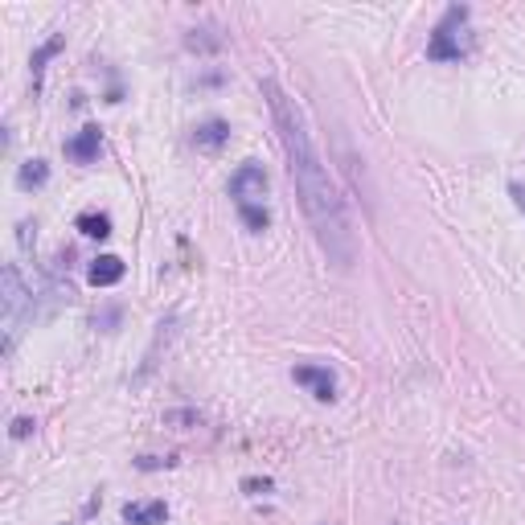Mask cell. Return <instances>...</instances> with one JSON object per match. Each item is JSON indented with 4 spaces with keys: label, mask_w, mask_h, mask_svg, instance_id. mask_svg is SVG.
Masks as SVG:
<instances>
[{
    "label": "cell",
    "mask_w": 525,
    "mask_h": 525,
    "mask_svg": "<svg viewBox=\"0 0 525 525\" xmlns=\"http://www.w3.org/2000/svg\"><path fill=\"white\" fill-rule=\"evenodd\" d=\"M262 95H267V108H271V119L280 127V144L283 156H288V173H292L296 197H300V210L308 218L312 234L321 251L329 254V262L337 267H353L357 259V243H353L349 230V214H345V202H340L337 185L329 176V165L321 160L316 144H312V132L304 124V111L296 108V99L275 82V78H262Z\"/></svg>",
    "instance_id": "cell-1"
},
{
    "label": "cell",
    "mask_w": 525,
    "mask_h": 525,
    "mask_svg": "<svg viewBox=\"0 0 525 525\" xmlns=\"http://www.w3.org/2000/svg\"><path fill=\"white\" fill-rule=\"evenodd\" d=\"M464 25H468V9H464V4H452V9L443 13V21L435 25V33H431L427 58H435V62H460V58H464L468 41L460 38V33H464Z\"/></svg>",
    "instance_id": "cell-2"
},
{
    "label": "cell",
    "mask_w": 525,
    "mask_h": 525,
    "mask_svg": "<svg viewBox=\"0 0 525 525\" xmlns=\"http://www.w3.org/2000/svg\"><path fill=\"white\" fill-rule=\"evenodd\" d=\"M230 194H234V202H238V210H243V205H262V194H267V173H262V165L246 160V165L230 176Z\"/></svg>",
    "instance_id": "cell-3"
},
{
    "label": "cell",
    "mask_w": 525,
    "mask_h": 525,
    "mask_svg": "<svg viewBox=\"0 0 525 525\" xmlns=\"http://www.w3.org/2000/svg\"><path fill=\"white\" fill-rule=\"evenodd\" d=\"M292 378L300 382V386L312 390V399H321V402H332V399H337V378H332L324 366H296Z\"/></svg>",
    "instance_id": "cell-4"
},
{
    "label": "cell",
    "mask_w": 525,
    "mask_h": 525,
    "mask_svg": "<svg viewBox=\"0 0 525 525\" xmlns=\"http://www.w3.org/2000/svg\"><path fill=\"white\" fill-rule=\"evenodd\" d=\"M25 300H30V292H25V283H21V271L9 262V267H4V316H9V324L21 321Z\"/></svg>",
    "instance_id": "cell-5"
},
{
    "label": "cell",
    "mask_w": 525,
    "mask_h": 525,
    "mask_svg": "<svg viewBox=\"0 0 525 525\" xmlns=\"http://www.w3.org/2000/svg\"><path fill=\"white\" fill-rule=\"evenodd\" d=\"M226 140H230V124H226V119H205L194 132V144L202 148V152H218Z\"/></svg>",
    "instance_id": "cell-6"
},
{
    "label": "cell",
    "mask_w": 525,
    "mask_h": 525,
    "mask_svg": "<svg viewBox=\"0 0 525 525\" xmlns=\"http://www.w3.org/2000/svg\"><path fill=\"white\" fill-rule=\"evenodd\" d=\"M66 156L74 160V165H90V160L99 156V127H82V132L66 144Z\"/></svg>",
    "instance_id": "cell-7"
},
{
    "label": "cell",
    "mask_w": 525,
    "mask_h": 525,
    "mask_svg": "<svg viewBox=\"0 0 525 525\" xmlns=\"http://www.w3.org/2000/svg\"><path fill=\"white\" fill-rule=\"evenodd\" d=\"M124 280V259H116V254H99L95 262H90V283L95 288H111V283Z\"/></svg>",
    "instance_id": "cell-8"
},
{
    "label": "cell",
    "mask_w": 525,
    "mask_h": 525,
    "mask_svg": "<svg viewBox=\"0 0 525 525\" xmlns=\"http://www.w3.org/2000/svg\"><path fill=\"white\" fill-rule=\"evenodd\" d=\"M124 517L132 525H156V521H165L168 517V509H165V501H152V505H127Z\"/></svg>",
    "instance_id": "cell-9"
},
{
    "label": "cell",
    "mask_w": 525,
    "mask_h": 525,
    "mask_svg": "<svg viewBox=\"0 0 525 525\" xmlns=\"http://www.w3.org/2000/svg\"><path fill=\"white\" fill-rule=\"evenodd\" d=\"M74 226L87 234V238H108V234H111V218L108 214H95V210H90V214H78Z\"/></svg>",
    "instance_id": "cell-10"
},
{
    "label": "cell",
    "mask_w": 525,
    "mask_h": 525,
    "mask_svg": "<svg viewBox=\"0 0 525 525\" xmlns=\"http://www.w3.org/2000/svg\"><path fill=\"white\" fill-rule=\"evenodd\" d=\"M185 46L194 49V54H214V49H222V38H218L214 30H189Z\"/></svg>",
    "instance_id": "cell-11"
},
{
    "label": "cell",
    "mask_w": 525,
    "mask_h": 525,
    "mask_svg": "<svg viewBox=\"0 0 525 525\" xmlns=\"http://www.w3.org/2000/svg\"><path fill=\"white\" fill-rule=\"evenodd\" d=\"M17 181H21V189H38V185H46V181H49V165H46V160H30V165L21 168Z\"/></svg>",
    "instance_id": "cell-12"
},
{
    "label": "cell",
    "mask_w": 525,
    "mask_h": 525,
    "mask_svg": "<svg viewBox=\"0 0 525 525\" xmlns=\"http://www.w3.org/2000/svg\"><path fill=\"white\" fill-rule=\"evenodd\" d=\"M238 218H243L246 230H254V234H262V230H267V222H271L267 205H243V210H238Z\"/></svg>",
    "instance_id": "cell-13"
},
{
    "label": "cell",
    "mask_w": 525,
    "mask_h": 525,
    "mask_svg": "<svg viewBox=\"0 0 525 525\" xmlns=\"http://www.w3.org/2000/svg\"><path fill=\"white\" fill-rule=\"evenodd\" d=\"M58 49H62V38H54V41H46V46H41L38 54H33V82H38V78H41V70H46V62L54 58Z\"/></svg>",
    "instance_id": "cell-14"
},
{
    "label": "cell",
    "mask_w": 525,
    "mask_h": 525,
    "mask_svg": "<svg viewBox=\"0 0 525 525\" xmlns=\"http://www.w3.org/2000/svg\"><path fill=\"white\" fill-rule=\"evenodd\" d=\"M509 197H513V205L525 214V185H517V181H513V185H509Z\"/></svg>",
    "instance_id": "cell-15"
},
{
    "label": "cell",
    "mask_w": 525,
    "mask_h": 525,
    "mask_svg": "<svg viewBox=\"0 0 525 525\" xmlns=\"http://www.w3.org/2000/svg\"><path fill=\"white\" fill-rule=\"evenodd\" d=\"M30 431H33V423H30V418H17V423H13V435H17V439H25Z\"/></svg>",
    "instance_id": "cell-16"
},
{
    "label": "cell",
    "mask_w": 525,
    "mask_h": 525,
    "mask_svg": "<svg viewBox=\"0 0 525 525\" xmlns=\"http://www.w3.org/2000/svg\"><path fill=\"white\" fill-rule=\"evenodd\" d=\"M246 493H259V488H262V493H267V488H271V480H246Z\"/></svg>",
    "instance_id": "cell-17"
}]
</instances>
